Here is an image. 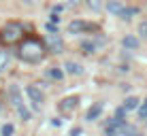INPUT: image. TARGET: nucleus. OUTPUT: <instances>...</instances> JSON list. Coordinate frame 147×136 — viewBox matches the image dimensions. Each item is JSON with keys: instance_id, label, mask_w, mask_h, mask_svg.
Here are the masks:
<instances>
[{"instance_id": "nucleus-20", "label": "nucleus", "mask_w": 147, "mask_h": 136, "mask_svg": "<svg viewBox=\"0 0 147 136\" xmlns=\"http://www.w3.org/2000/svg\"><path fill=\"white\" fill-rule=\"evenodd\" d=\"M124 115H126V109H124V107L115 111V117H117V119H124Z\"/></svg>"}, {"instance_id": "nucleus-17", "label": "nucleus", "mask_w": 147, "mask_h": 136, "mask_svg": "<svg viewBox=\"0 0 147 136\" xmlns=\"http://www.w3.org/2000/svg\"><path fill=\"white\" fill-rule=\"evenodd\" d=\"M7 62H9V55L0 51V70H4V68H7Z\"/></svg>"}, {"instance_id": "nucleus-11", "label": "nucleus", "mask_w": 147, "mask_h": 136, "mask_svg": "<svg viewBox=\"0 0 147 136\" xmlns=\"http://www.w3.org/2000/svg\"><path fill=\"white\" fill-rule=\"evenodd\" d=\"M121 11H124V4H121V2H115V0H111V2H109V13L119 15Z\"/></svg>"}, {"instance_id": "nucleus-5", "label": "nucleus", "mask_w": 147, "mask_h": 136, "mask_svg": "<svg viewBox=\"0 0 147 136\" xmlns=\"http://www.w3.org/2000/svg\"><path fill=\"white\" fill-rule=\"evenodd\" d=\"M70 32H94V30H98L94 26V23H85V21H70V26H68Z\"/></svg>"}, {"instance_id": "nucleus-21", "label": "nucleus", "mask_w": 147, "mask_h": 136, "mask_svg": "<svg viewBox=\"0 0 147 136\" xmlns=\"http://www.w3.org/2000/svg\"><path fill=\"white\" fill-rule=\"evenodd\" d=\"M139 32L143 34V36H147V21H143V23L139 26Z\"/></svg>"}, {"instance_id": "nucleus-22", "label": "nucleus", "mask_w": 147, "mask_h": 136, "mask_svg": "<svg viewBox=\"0 0 147 136\" xmlns=\"http://www.w3.org/2000/svg\"><path fill=\"white\" fill-rule=\"evenodd\" d=\"M47 32H58V30H55L53 23H47Z\"/></svg>"}, {"instance_id": "nucleus-3", "label": "nucleus", "mask_w": 147, "mask_h": 136, "mask_svg": "<svg viewBox=\"0 0 147 136\" xmlns=\"http://www.w3.org/2000/svg\"><path fill=\"white\" fill-rule=\"evenodd\" d=\"M19 36H22V28L15 26V23H7L2 28V32H0V41L2 43H15Z\"/></svg>"}, {"instance_id": "nucleus-14", "label": "nucleus", "mask_w": 147, "mask_h": 136, "mask_svg": "<svg viewBox=\"0 0 147 136\" xmlns=\"http://www.w3.org/2000/svg\"><path fill=\"white\" fill-rule=\"evenodd\" d=\"M132 15H136V9H124V11L119 13V17L121 19H130Z\"/></svg>"}, {"instance_id": "nucleus-18", "label": "nucleus", "mask_w": 147, "mask_h": 136, "mask_svg": "<svg viewBox=\"0 0 147 136\" xmlns=\"http://www.w3.org/2000/svg\"><path fill=\"white\" fill-rule=\"evenodd\" d=\"M2 136H13V125L11 123L2 125Z\"/></svg>"}, {"instance_id": "nucleus-10", "label": "nucleus", "mask_w": 147, "mask_h": 136, "mask_svg": "<svg viewBox=\"0 0 147 136\" xmlns=\"http://www.w3.org/2000/svg\"><path fill=\"white\" fill-rule=\"evenodd\" d=\"M64 68H66V72H70V74H81V72H83V68H81L77 62H66Z\"/></svg>"}, {"instance_id": "nucleus-19", "label": "nucleus", "mask_w": 147, "mask_h": 136, "mask_svg": "<svg viewBox=\"0 0 147 136\" xmlns=\"http://www.w3.org/2000/svg\"><path fill=\"white\" fill-rule=\"evenodd\" d=\"M139 115H141V119H147V100L143 102V107L139 109Z\"/></svg>"}, {"instance_id": "nucleus-2", "label": "nucleus", "mask_w": 147, "mask_h": 136, "mask_svg": "<svg viewBox=\"0 0 147 136\" xmlns=\"http://www.w3.org/2000/svg\"><path fill=\"white\" fill-rule=\"evenodd\" d=\"M9 94H11V100H13L15 109H17L19 117H22L24 121H28V119H30V111L26 109V104H24V100H22V92H19V87H17V85H11Z\"/></svg>"}, {"instance_id": "nucleus-9", "label": "nucleus", "mask_w": 147, "mask_h": 136, "mask_svg": "<svg viewBox=\"0 0 147 136\" xmlns=\"http://www.w3.org/2000/svg\"><path fill=\"white\" fill-rule=\"evenodd\" d=\"M124 47L126 49H139V38H134V36H124Z\"/></svg>"}, {"instance_id": "nucleus-15", "label": "nucleus", "mask_w": 147, "mask_h": 136, "mask_svg": "<svg viewBox=\"0 0 147 136\" xmlns=\"http://www.w3.org/2000/svg\"><path fill=\"white\" fill-rule=\"evenodd\" d=\"M85 4H88L92 11H100V0H83Z\"/></svg>"}, {"instance_id": "nucleus-4", "label": "nucleus", "mask_w": 147, "mask_h": 136, "mask_svg": "<svg viewBox=\"0 0 147 136\" xmlns=\"http://www.w3.org/2000/svg\"><path fill=\"white\" fill-rule=\"evenodd\" d=\"M26 94H28V98H30V102H32V104H36V107L43 104L45 96H43V92H40L38 85H28V87H26Z\"/></svg>"}, {"instance_id": "nucleus-23", "label": "nucleus", "mask_w": 147, "mask_h": 136, "mask_svg": "<svg viewBox=\"0 0 147 136\" xmlns=\"http://www.w3.org/2000/svg\"><path fill=\"white\" fill-rule=\"evenodd\" d=\"M130 136H143V134H139V132H136V130H134V132H132V134H130Z\"/></svg>"}, {"instance_id": "nucleus-16", "label": "nucleus", "mask_w": 147, "mask_h": 136, "mask_svg": "<svg viewBox=\"0 0 147 136\" xmlns=\"http://www.w3.org/2000/svg\"><path fill=\"white\" fill-rule=\"evenodd\" d=\"M81 47H83V51H85V53H94L96 45H94V43H88V41H85L83 45H81Z\"/></svg>"}, {"instance_id": "nucleus-7", "label": "nucleus", "mask_w": 147, "mask_h": 136, "mask_svg": "<svg viewBox=\"0 0 147 136\" xmlns=\"http://www.w3.org/2000/svg\"><path fill=\"white\" fill-rule=\"evenodd\" d=\"M100 113H102V104L96 102V104H92V107H90L88 115H85V119H88V121H96V119L100 117Z\"/></svg>"}, {"instance_id": "nucleus-6", "label": "nucleus", "mask_w": 147, "mask_h": 136, "mask_svg": "<svg viewBox=\"0 0 147 136\" xmlns=\"http://www.w3.org/2000/svg\"><path fill=\"white\" fill-rule=\"evenodd\" d=\"M49 49H51L53 53H60L62 51V38L58 36V32H49Z\"/></svg>"}, {"instance_id": "nucleus-13", "label": "nucleus", "mask_w": 147, "mask_h": 136, "mask_svg": "<svg viewBox=\"0 0 147 136\" xmlns=\"http://www.w3.org/2000/svg\"><path fill=\"white\" fill-rule=\"evenodd\" d=\"M47 74H49L51 79H55V81H60V79L64 77V70H62V68H51V70H49Z\"/></svg>"}, {"instance_id": "nucleus-1", "label": "nucleus", "mask_w": 147, "mask_h": 136, "mask_svg": "<svg viewBox=\"0 0 147 136\" xmlns=\"http://www.w3.org/2000/svg\"><path fill=\"white\" fill-rule=\"evenodd\" d=\"M17 55L24 60V62H28V64H36V62L43 60L45 51H43V45H40L38 41H26L22 47H19Z\"/></svg>"}, {"instance_id": "nucleus-12", "label": "nucleus", "mask_w": 147, "mask_h": 136, "mask_svg": "<svg viewBox=\"0 0 147 136\" xmlns=\"http://www.w3.org/2000/svg\"><path fill=\"white\" fill-rule=\"evenodd\" d=\"M124 109H126V111H134V109H139V98H126Z\"/></svg>"}, {"instance_id": "nucleus-8", "label": "nucleus", "mask_w": 147, "mask_h": 136, "mask_svg": "<svg viewBox=\"0 0 147 136\" xmlns=\"http://www.w3.org/2000/svg\"><path fill=\"white\" fill-rule=\"evenodd\" d=\"M75 107H77V98H64L60 102V109L62 111H73Z\"/></svg>"}]
</instances>
